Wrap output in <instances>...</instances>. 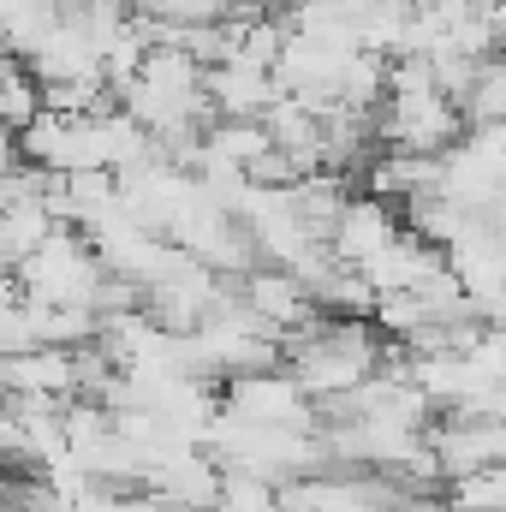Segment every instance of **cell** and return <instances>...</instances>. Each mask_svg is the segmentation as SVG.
Masks as SVG:
<instances>
[{"label":"cell","mask_w":506,"mask_h":512,"mask_svg":"<svg viewBox=\"0 0 506 512\" xmlns=\"http://www.w3.org/2000/svg\"><path fill=\"white\" fill-rule=\"evenodd\" d=\"M405 227L393 221V203H376V197H352L346 209H340V221H334V233H328V256L340 262V268H370L393 239H399Z\"/></svg>","instance_id":"obj_1"},{"label":"cell","mask_w":506,"mask_h":512,"mask_svg":"<svg viewBox=\"0 0 506 512\" xmlns=\"http://www.w3.org/2000/svg\"><path fill=\"white\" fill-rule=\"evenodd\" d=\"M453 512H506V465L453 483Z\"/></svg>","instance_id":"obj_2"}]
</instances>
